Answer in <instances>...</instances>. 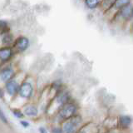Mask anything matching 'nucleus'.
<instances>
[{"mask_svg":"<svg viewBox=\"0 0 133 133\" xmlns=\"http://www.w3.org/2000/svg\"><path fill=\"white\" fill-rule=\"evenodd\" d=\"M82 123V118L80 116H72L63 125L64 133H77V128Z\"/></svg>","mask_w":133,"mask_h":133,"instance_id":"obj_1","label":"nucleus"},{"mask_svg":"<svg viewBox=\"0 0 133 133\" xmlns=\"http://www.w3.org/2000/svg\"><path fill=\"white\" fill-rule=\"evenodd\" d=\"M77 107L72 103H66L60 109L58 112V117L62 120L70 119L71 117L74 116V114L76 113Z\"/></svg>","mask_w":133,"mask_h":133,"instance_id":"obj_2","label":"nucleus"},{"mask_svg":"<svg viewBox=\"0 0 133 133\" xmlns=\"http://www.w3.org/2000/svg\"><path fill=\"white\" fill-rule=\"evenodd\" d=\"M32 91H33V88H32V86L31 83L28 82H25L20 86L18 93H19V96L21 97L28 99V98L32 97Z\"/></svg>","mask_w":133,"mask_h":133,"instance_id":"obj_3","label":"nucleus"},{"mask_svg":"<svg viewBox=\"0 0 133 133\" xmlns=\"http://www.w3.org/2000/svg\"><path fill=\"white\" fill-rule=\"evenodd\" d=\"M29 46V40L26 37H20L16 40L14 47L18 52L25 51Z\"/></svg>","mask_w":133,"mask_h":133,"instance_id":"obj_4","label":"nucleus"},{"mask_svg":"<svg viewBox=\"0 0 133 133\" xmlns=\"http://www.w3.org/2000/svg\"><path fill=\"white\" fill-rule=\"evenodd\" d=\"M19 86L18 82L14 80H11L6 83V90L7 92L10 96H14L17 92L19 91Z\"/></svg>","mask_w":133,"mask_h":133,"instance_id":"obj_5","label":"nucleus"},{"mask_svg":"<svg viewBox=\"0 0 133 133\" xmlns=\"http://www.w3.org/2000/svg\"><path fill=\"white\" fill-rule=\"evenodd\" d=\"M14 75V72L11 68H6L2 70L1 73H0V77L3 82H9L11 81V79L12 78Z\"/></svg>","mask_w":133,"mask_h":133,"instance_id":"obj_6","label":"nucleus"},{"mask_svg":"<svg viewBox=\"0 0 133 133\" xmlns=\"http://www.w3.org/2000/svg\"><path fill=\"white\" fill-rule=\"evenodd\" d=\"M12 55V51L10 48H3L0 50V59L3 62L9 60Z\"/></svg>","mask_w":133,"mask_h":133,"instance_id":"obj_7","label":"nucleus"},{"mask_svg":"<svg viewBox=\"0 0 133 133\" xmlns=\"http://www.w3.org/2000/svg\"><path fill=\"white\" fill-rule=\"evenodd\" d=\"M132 119L129 116H121L119 117V127L122 128H127L131 124Z\"/></svg>","mask_w":133,"mask_h":133,"instance_id":"obj_8","label":"nucleus"},{"mask_svg":"<svg viewBox=\"0 0 133 133\" xmlns=\"http://www.w3.org/2000/svg\"><path fill=\"white\" fill-rule=\"evenodd\" d=\"M24 113L28 116H36L38 113V111H37V108L35 106L30 105L24 109Z\"/></svg>","mask_w":133,"mask_h":133,"instance_id":"obj_9","label":"nucleus"},{"mask_svg":"<svg viewBox=\"0 0 133 133\" xmlns=\"http://www.w3.org/2000/svg\"><path fill=\"white\" fill-rule=\"evenodd\" d=\"M131 3V0H116L115 7L118 9H122V8L129 6Z\"/></svg>","mask_w":133,"mask_h":133,"instance_id":"obj_10","label":"nucleus"},{"mask_svg":"<svg viewBox=\"0 0 133 133\" xmlns=\"http://www.w3.org/2000/svg\"><path fill=\"white\" fill-rule=\"evenodd\" d=\"M116 0H103L102 6L105 10H108L111 8L113 6H115Z\"/></svg>","mask_w":133,"mask_h":133,"instance_id":"obj_11","label":"nucleus"},{"mask_svg":"<svg viewBox=\"0 0 133 133\" xmlns=\"http://www.w3.org/2000/svg\"><path fill=\"white\" fill-rule=\"evenodd\" d=\"M85 3L87 7L90 9H94L99 5L100 0H85Z\"/></svg>","mask_w":133,"mask_h":133,"instance_id":"obj_12","label":"nucleus"},{"mask_svg":"<svg viewBox=\"0 0 133 133\" xmlns=\"http://www.w3.org/2000/svg\"><path fill=\"white\" fill-rule=\"evenodd\" d=\"M131 10H132V8H130L129 6L125 7L121 9V15H122V17L124 18H128L129 17L131 16Z\"/></svg>","mask_w":133,"mask_h":133,"instance_id":"obj_13","label":"nucleus"},{"mask_svg":"<svg viewBox=\"0 0 133 133\" xmlns=\"http://www.w3.org/2000/svg\"><path fill=\"white\" fill-rule=\"evenodd\" d=\"M3 43H7V44H9L12 43V37L11 35L9 34H6L5 37H3Z\"/></svg>","mask_w":133,"mask_h":133,"instance_id":"obj_14","label":"nucleus"},{"mask_svg":"<svg viewBox=\"0 0 133 133\" xmlns=\"http://www.w3.org/2000/svg\"><path fill=\"white\" fill-rule=\"evenodd\" d=\"M12 113L16 116L17 118H23V113L21 111L18 110H14L12 111Z\"/></svg>","mask_w":133,"mask_h":133,"instance_id":"obj_15","label":"nucleus"},{"mask_svg":"<svg viewBox=\"0 0 133 133\" xmlns=\"http://www.w3.org/2000/svg\"><path fill=\"white\" fill-rule=\"evenodd\" d=\"M0 119H1V121L3 122V123H5V124H8V120H7V118L5 117V116H4V114H3V112L1 111V112H0Z\"/></svg>","mask_w":133,"mask_h":133,"instance_id":"obj_16","label":"nucleus"},{"mask_svg":"<svg viewBox=\"0 0 133 133\" xmlns=\"http://www.w3.org/2000/svg\"><path fill=\"white\" fill-rule=\"evenodd\" d=\"M52 133H63V129H61L60 127H53L52 128Z\"/></svg>","mask_w":133,"mask_h":133,"instance_id":"obj_17","label":"nucleus"},{"mask_svg":"<svg viewBox=\"0 0 133 133\" xmlns=\"http://www.w3.org/2000/svg\"><path fill=\"white\" fill-rule=\"evenodd\" d=\"M0 23H1V29H2V32H3L4 29L7 28L8 23H7V22H5V21H3V20H2L1 22H0Z\"/></svg>","mask_w":133,"mask_h":133,"instance_id":"obj_18","label":"nucleus"},{"mask_svg":"<svg viewBox=\"0 0 133 133\" xmlns=\"http://www.w3.org/2000/svg\"><path fill=\"white\" fill-rule=\"evenodd\" d=\"M21 124H22V126H23V127H28L29 126L28 122H25V121H22V122H21Z\"/></svg>","mask_w":133,"mask_h":133,"instance_id":"obj_19","label":"nucleus"},{"mask_svg":"<svg viewBox=\"0 0 133 133\" xmlns=\"http://www.w3.org/2000/svg\"><path fill=\"white\" fill-rule=\"evenodd\" d=\"M39 132L40 133H48L47 130H46L44 127H40L39 128Z\"/></svg>","mask_w":133,"mask_h":133,"instance_id":"obj_20","label":"nucleus"},{"mask_svg":"<svg viewBox=\"0 0 133 133\" xmlns=\"http://www.w3.org/2000/svg\"><path fill=\"white\" fill-rule=\"evenodd\" d=\"M77 133H87L86 131H78Z\"/></svg>","mask_w":133,"mask_h":133,"instance_id":"obj_21","label":"nucleus"},{"mask_svg":"<svg viewBox=\"0 0 133 133\" xmlns=\"http://www.w3.org/2000/svg\"><path fill=\"white\" fill-rule=\"evenodd\" d=\"M131 17H133V8H132V10H131Z\"/></svg>","mask_w":133,"mask_h":133,"instance_id":"obj_22","label":"nucleus"}]
</instances>
